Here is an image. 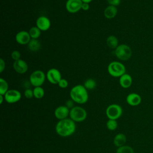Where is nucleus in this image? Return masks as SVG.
I'll list each match as a JSON object with an SVG mask.
<instances>
[{
    "label": "nucleus",
    "mask_w": 153,
    "mask_h": 153,
    "mask_svg": "<svg viewBox=\"0 0 153 153\" xmlns=\"http://www.w3.org/2000/svg\"><path fill=\"white\" fill-rule=\"evenodd\" d=\"M76 130V124L70 118L59 120L55 126L56 133L62 137H68L73 134Z\"/></svg>",
    "instance_id": "obj_1"
},
{
    "label": "nucleus",
    "mask_w": 153,
    "mask_h": 153,
    "mask_svg": "<svg viewBox=\"0 0 153 153\" xmlns=\"http://www.w3.org/2000/svg\"><path fill=\"white\" fill-rule=\"evenodd\" d=\"M71 99L78 104H84L88 100L87 90L84 85L78 84L74 86L69 93Z\"/></svg>",
    "instance_id": "obj_2"
},
{
    "label": "nucleus",
    "mask_w": 153,
    "mask_h": 153,
    "mask_svg": "<svg viewBox=\"0 0 153 153\" xmlns=\"http://www.w3.org/2000/svg\"><path fill=\"white\" fill-rule=\"evenodd\" d=\"M109 74L113 77H120L126 74V67L121 62L113 61L111 62L107 68Z\"/></svg>",
    "instance_id": "obj_3"
},
{
    "label": "nucleus",
    "mask_w": 153,
    "mask_h": 153,
    "mask_svg": "<svg viewBox=\"0 0 153 153\" xmlns=\"http://www.w3.org/2000/svg\"><path fill=\"white\" fill-rule=\"evenodd\" d=\"M87 117L86 110L81 106H74L70 109L69 118L74 122H82L84 121Z\"/></svg>",
    "instance_id": "obj_4"
},
{
    "label": "nucleus",
    "mask_w": 153,
    "mask_h": 153,
    "mask_svg": "<svg viewBox=\"0 0 153 153\" xmlns=\"http://www.w3.org/2000/svg\"><path fill=\"white\" fill-rule=\"evenodd\" d=\"M115 55L118 59L123 61H126L131 57L132 50L127 44H120L115 49Z\"/></svg>",
    "instance_id": "obj_5"
},
{
    "label": "nucleus",
    "mask_w": 153,
    "mask_h": 153,
    "mask_svg": "<svg viewBox=\"0 0 153 153\" xmlns=\"http://www.w3.org/2000/svg\"><path fill=\"white\" fill-rule=\"evenodd\" d=\"M46 78V74L41 70H35L29 76V82L34 87L41 86Z\"/></svg>",
    "instance_id": "obj_6"
},
{
    "label": "nucleus",
    "mask_w": 153,
    "mask_h": 153,
    "mask_svg": "<svg viewBox=\"0 0 153 153\" xmlns=\"http://www.w3.org/2000/svg\"><path fill=\"white\" fill-rule=\"evenodd\" d=\"M105 112L108 119L117 120L122 115L123 109L120 105L114 103L106 108Z\"/></svg>",
    "instance_id": "obj_7"
},
{
    "label": "nucleus",
    "mask_w": 153,
    "mask_h": 153,
    "mask_svg": "<svg viewBox=\"0 0 153 153\" xmlns=\"http://www.w3.org/2000/svg\"><path fill=\"white\" fill-rule=\"evenodd\" d=\"M22 98L21 93L15 89H10L4 95L5 100L8 103H14L19 102Z\"/></svg>",
    "instance_id": "obj_8"
},
{
    "label": "nucleus",
    "mask_w": 153,
    "mask_h": 153,
    "mask_svg": "<svg viewBox=\"0 0 153 153\" xmlns=\"http://www.w3.org/2000/svg\"><path fill=\"white\" fill-rule=\"evenodd\" d=\"M46 78L48 81L53 84H57L62 78L60 72L56 68L48 69L46 74Z\"/></svg>",
    "instance_id": "obj_9"
},
{
    "label": "nucleus",
    "mask_w": 153,
    "mask_h": 153,
    "mask_svg": "<svg viewBox=\"0 0 153 153\" xmlns=\"http://www.w3.org/2000/svg\"><path fill=\"white\" fill-rule=\"evenodd\" d=\"M81 0H67L65 7L66 10L70 13H76L81 9L82 4Z\"/></svg>",
    "instance_id": "obj_10"
},
{
    "label": "nucleus",
    "mask_w": 153,
    "mask_h": 153,
    "mask_svg": "<svg viewBox=\"0 0 153 153\" xmlns=\"http://www.w3.org/2000/svg\"><path fill=\"white\" fill-rule=\"evenodd\" d=\"M70 109L65 105L59 106L54 110V116L55 117L59 120H63L67 118L68 116H69Z\"/></svg>",
    "instance_id": "obj_11"
},
{
    "label": "nucleus",
    "mask_w": 153,
    "mask_h": 153,
    "mask_svg": "<svg viewBox=\"0 0 153 153\" xmlns=\"http://www.w3.org/2000/svg\"><path fill=\"white\" fill-rule=\"evenodd\" d=\"M16 42L21 45H27L31 40V37L29 32L21 30L17 33L15 37Z\"/></svg>",
    "instance_id": "obj_12"
},
{
    "label": "nucleus",
    "mask_w": 153,
    "mask_h": 153,
    "mask_svg": "<svg viewBox=\"0 0 153 153\" xmlns=\"http://www.w3.org/2000/svg\"><path fill=\"white\" fill-rule=\"evenodd\" d=\"M13 68L16 72L20 74H23L27 71L29 67L27 63L24 60L20 59L14 61Z\"/></svg>",
    "instance_id": "obj_13"
},
{
    "label": "nucleus",
    "mask_w": 153,
    "mask_h": 153,
    "mask_svg": "<svg viewBox=\"0 0 153 153\" xmlns=\"http://www.w3.org/2000/svg\"><path fill=\"white\" fill-rule=\"evenodd\" d=\"M36 26H37L41 31H46L50 29L51 26V22L47 17L42 16L36 19Z\"/></svg>",
    "instance_id": "obj_14"
},
{
    "label": "nucleus",
    "mask_w": 153,
    "mask_h": 153,
    "mask_svg": "<svg viewBox=\"0 0 153 153\" xmlns=\"http://www.w3.org/2000/svg\"><path fill=\"white\" fill-rule=\"evenodd\" d=\"M127 103L131 106H136L140 105L142 102L141 96L136 93H131L126 97Z\"/></svg>",
    "instance_id": "obj_15"
},
{
    "label": "nucleus",
    "mask_w": 153,
    "mask_h": 153,
    "mask_svg": "<svg viewBox=\"0 0 153 153\" xmlns=\"http://www.w3.org/2000/svg\"><path fill=\"white\" fill-rule=\"evenodd\" d=\"M133 82L132 77L130 75L128 74H124L122 76L120 77L119 79V83L121 87L124 88H129Z\"/></svg>",
    "instance_id": "obj_16"
},
{
    "label": "nucleus",
    "mask_w": 153,
    "mask_h": 153,
    "mask_svg": "<svg viewBox=\"0 0 153 153\" xmlns=\"http://www.w3.org/2000/svg\"><path fill=\"white\" fill-rule=\"evenodd\" d=\"M118 13V9L115 6L109 5L107 7L105 8L103 14L104 16L108 19H111L114 18Z\"/></svg>",
    "instance_id": "obj_17"
},
{
    "label": "nucleus",
    "mask_w": 153,
    "mask_h": 153,
    "mask_svg": "<svg viewBox=\"0 0 153 153\" xmlns=\"http://www.w3.org/2000/svg\"><path fill=\"white\" fill-rule=\"evenodd\" d=\"M126 141H127V138L126 135L121 133H118L117 134H116L113 140L114 144L118 148L122 146L123 145H125Z\"/></svg>",
    "instance_id": "obj_18"
},
{
    "label": "nucleus",
    "mask_w": 153,
    "mask_h": 153,
    "mask_svg": "<svg viewBox=\"0 0 153 153\" xmlns=\"http://www.w3.org/2000/svg\"><path fill=\"white\" fill-rule=\"evenodd\" d=\"M41 44L38 39H31L30 42L27 44L28 48L33 52H36L41 48Z\"/></svg>",
    "instance_id": "obj_19"
},
{
    "label": "nucleus",
    "mask_w": 153,
    "mask_h": 153,
    "mask_svg": "<svg viewBox=\"0 0 153 153\" xmlns=\"http://www.w3.org/2000/svg\"><path fill=\"white\" fill-rule=\"evenodd\" d=\"M106 44L108 47L112 49H115L118 46V39L114 35H110L106 39Z\"/></svg>",
    "instance_id": "obj_20"
},
{
    "label": "nucleus",
    "mask_w": 153,
    "mask_h": 153,
    "mask_svg": "<svg viewBox=\"0 0 153 153\" xmlns=\"http://www.w3.org/2000/svg\"><path fill=\"white\" fill-rule=\"evenodd\" d=\"M31 39H38L41 33V30L37 26H32L29 30Z\"/></svg>",
    "instance_id": "obj_21"
},
{
    "label": "nucleus",
    "mask_w": 153,
    "mask_h": 153,
    "mask_svg": "<svg viewBox=\"0 0 153 153\" xmlns=\"http://www.w3.org/2000/svg\"><path fill=\"white\" fill-rule=\"evenodd\" d=\"M8 84L7 81L2 78H0V94L4 96L8 90Z\"/></svg>",
    "instance_id": "obj_22"
},
{
    "label": "nucleus",
    "mask_w": 153,
    "mask_h": 153,
    "mask_svg": "<svg viewBox=\"0 0 153 153\" xmlns=\"http://www.w3.org/2000/svg\"><path fill=\"white\" fill-rule=\"evenodd\" d=\"M33 91V97L38 99L42 98L45 94L44 90L41 86L34 87Z\"/></svg>",
    "instance_id": "obj_23"
},
{
    "label": "nucleus",
    "mask_w": 153,
    "mask_h": 153,
    "mask_svg": "<svg viewBox=\"0 0 153 153\" xmlns=\"http://www.w3.org/2000/svg\"><path fill=\"white\" fill-rule=\"evenodd\" d=\"M84 86L87 90H93L96 87V82L94 79L88 78L85 81Z\"/></svg>",
    "instance_id": "obj_24"
},
{
    "label": "nucleus",
    "mask_w": 153,
    "mask_h": 153,
    "mask_svg": "<svg viewBox=\"0 0 153 153\" xmlns=\"http://www.w3.org/2000/svg\"><path fill=\"white\" fill-rule=\"evenodd\" d=\"M116 153H134V152L131 146L128 145H123L117 148Z\"/></svg>",
    "instance_id": "obj_25"
},
{
    "label": "nucleus",
    "mask_w": 153,
    "mask_h": 153,
    "mask_svg": "<svg viewBox=\"0 0 153 153\" xmlns=\"http://www.w3.org/2000/svg\"><path fill=\"white\" fill-rule=\"evenodd\" d=\"M106 127L108 130L113 131L115 130L118 127V123L115 120H108L106 124Z\"/></svg>",
    "instance_id": "obj_26"
},
{
    "label": "nucleus",
    "mask_w": 153,
    "mask_h": 153,
    "mask_svg": "<svg viewBox=\"0 0 153 153\" xmlns=\"http://www.w3.org/2000/svg\"><path fill=\"white\" fill-rule=\"evenodd\" d=\"M24 95L25 97L27 99H31L33 97V90L30 88H26L24 91Z\"/></svg>",
    "instance_id": "obj_27"
},
{
    "label": "nucleus",
    "mask_w": 153,
    "mask_h": 153,
    "mask_svg": "<svg viewBox=\"0 0 153 153\" xmlns=\"http://www.w3.org/2000/svg\"><path fill=\"white\" fill-rule=\"evenodd\" d=\"M11 56L12 59L14 61H16V60H17L20 59L21 55H20V53L18 50H14L11 53Z\"/></svg>",
    "instance_id": "obj_28"
},
{
    "label": "nucleus",
    "mask_w": 153,
    "mask_h": 153,
    "mask_svg": "<svg viewBox=\"0 0 153 153\" xmlns=\"http://www.w3.org/2000/svg\"><path fill=\"white\" fill-rule=\"evenodd\" d=\"M57 84L61 88H66L68 86V81L65 78H62Z\"/></svg>",
    "instance_id": "obj_29"
},
{
    "label": "nucleus",
    "mask_w": 153,
    "mask_h": 153,
    "mask_svg": "<svg viewBox=\"0 0 153 153\" xmlns=\"http://www.w3.org/2000/svg\"><path fill=\"white\" fill-rule=\"evenodd\" d=\"M107 2H108L109 5L117 7L120 4L121 0H107Z\"/></svg>",
    "instance_id": "obj_30"
},
{
    "label": "nucleus",
    "mask_w": 153,
    "mask_h": 153,
    "mask_svg": "<svg viewBox=\"0 0 153 153\" xmlns=\"http://www.w3.org/2000/svg\"><path fill=\"white\" fill-rule=\"evenodd\" d=\"M5 68V62L2 58L0 59V72L2 73Z\"/></svg>",
    "instance_id": "obj_31"
},
{
    "label": "nucleus",
    "mask_w": 153,
    "mask_h": 153,
    "mask_svg": "<svg viewBox=\"0 0 153 153\" xmlns=\"http://www.w3.org/2000/svg\"><path fill=\"white\" fill-rule=\"evenodd\" d=\"M90 8V5L88 3H82V7H81V9L84 11H87Z\"/></svg>",
    "instance_id": "obj_32"
},
{
    "label": "nucleus",
    "mask_w": 153,
    "mask_h": 153,
    "mask_svg": "<svg viewBox=\"0 0 153 153\" xmlns=\"http://www.w3.org/2000/svg\"><path fill=\"white\" fill-rule=\"evenodd\" d=\"M73 102H74V101L71 99V100H69L68 101H67V102H66V106L68 107V108H72L73 107H74V103H73Z\"/></svg>",
    "instance_id": "obj_33"
},
{
    "label": "nucleus",
    "mask_w": 153,
    "mask_h": 153,
    "mask_svg": "<svg viewBox=\"0 0 153 153\" xmlns=\"http://www.w3.org/2000/svg\"><path fill=\"white\" fill-rule=\"evenodd\" d=\"M4 99L5 100V99H4V96L0 94V104H2V103H3Z\"/></svg>",
    "instance_id": "obj_34"
},
{
    "label": "nucleus",
    "mask_w": 153,
    "mask_h": 153,
    "mask_svg": "<svg viewBox=\"0 0 153 153\" xmlns=\"http://www.w3.org/2000/svg\"><path fill=\"white\" fill-rule=\"evenodd\" d=\"M81 1H82V2H84V3H88V4H89V3H90L93 0H81Z\"/></svg>",
    "instance_id": "obj_35"
},
{
    "label": "nucleus",
    "mask_w": 153,
    "mask_h": 153,
    "mask_svg": "<svg viewBox=\"0 0 153 153\" xmlns=\"http://www.w3.org/2000/svg\"><path fill=\"white\" fill-rule=\"evenodd\" d=\"M47 1H49V0H47Z\"/></svg>",
    "instance_id": "obj_36"
}]
</instances>
